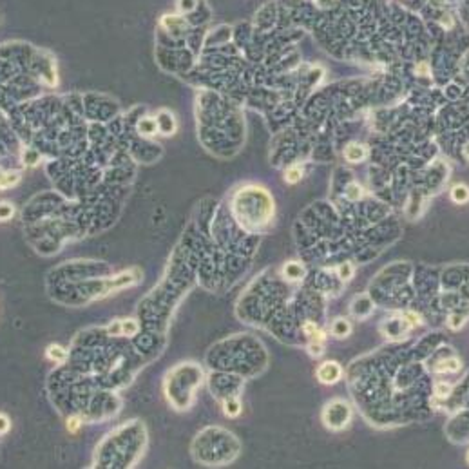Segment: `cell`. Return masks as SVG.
Wrapping results in <instances>:
<instances>
[{"mask_svg":"<svg viewBox=\"0 0 469 469\" xmlns=\"http://www.w3.org/2000/svg\"><path fill=\"white\" fill-rule=\"evenodd\" d=\"M433 2H435V4H438V2H442V0H433Z\"/></svg>","mask_w":469,"mask_h":469,"instance_id":"cell-31","label":"cell"},{"mask_svg":"<svg viewBox=\"0 0 469 469\" xmlns=\"http://www.w3.org/2000/svg\"><path fill=\"white\" fill-rule=\"evenodd\" d=\"M305 176V170H303V165H292L285 170V181L286 183H299L301 179Z\"/></svg>","mask_w":469,"mask_h":469,"instance_id":"cell-11","label":"cell"},{"mask_svg":"<svg viewBox=\"0 0 469 469\" xmlns=\"http://www.w3.org/2000/svg\"><path fill=\"white\" fill-rule=\"evenodd\" d=\"M24 159H26V165H37L38 163V153H35V151H26L24 153Z\"/></svg>","mask_w":469,"mask_h":469,"instance_id":"cell-25","label":"cell"},{"mask_svg":"<svg viewBox=\"0 0 469 469\" xmlns=\"http://www.w3.org/2000/svg\"><path fill=\"white\" fill-rule=\"evenodd\" d=\"M337 275H339V279L350 281L353 277V264L352 263H341L337 266Z\"/></svg>","mask_w":469,"mask_h":469,"instance_id":"cell-18","label":"cell"},{"mask_svg":"<svg viewBox=\"0 0 469 469\" xmlns=\"http://www.w3.org/2000/svg\"><path fill=\"white\" fill-rule=\"evenodd\" d=\"M464 153H466V156H468V158H469V145H468V147L464 149Z\"/></svg>","mask_w":469,"mask_h":469,"instance_id":"cell-29","label":"cell"},{"mask_svg":"<svg viewBox=\"0 0 469 469\" xmlns=\"http://www.w3.org/2000/svg\"><path fill=\"white\" fill-rule=\"evenodd\" d=\"M449 198H451V201H453V203L464 205V203H468V201H469V187H468V185H464V183L455 185L453 189H451V192H449Z\"/></svg>","mask_w":469,"mask_h":469,"instance_id":"cell-10","label":"cell"},{"mask_svg":"<svg viewBox=\"0 0 469 469\" xmlns=\"http://www.w3.org/2000/svg\"><path fill=\"white\" fill-rule=\"evenodd\" d=\"M315 377L321 384L332 386L341 380V377H343V368H341V364L335 363V361H326V363H322L321 366L317 368Z\"/></svg>","mask_w":469,"mask_h":469,"instance_id":"cell-2","label":"cell"},{"mask_svg":"<svg viewBox=\"0 0 469 469\" xmlns=\"http://www.w3.org/2000/svg\"><path fill=\"white\" fill-rule=\"evenodd\" d=\"M18 179H20V176L13 174V172H9V174H4L2 170H0V189H9V187H13V185L18 183Z\"/></svg>","mask_w":469,"mask_h":469,"instance_id":"cell-16","label":"cell"},{"mask_svg":"<svg viewBox=\"0 0 469 469\" xmlns=\"http://www.w3.org/2000/svg\"><path fill=\"white\" fill-rule=\"evenodd\" d=\"M460 368H462V364H460L459 359L449 357V359L440 361V363L435 366V371H437V373H457Z\"/></svg>","mask_w":469,"mask_h":469,"instance_id":"cell-9","label":"cell"},{"mask_svg":"<svg viewBox=\"0 0 469 469\" xmlns=\"http://www.w3.org/2000/svg\"><path fill=\"white\" fill-rule=\"evenodd\" d=\"M303 330H305V333L308 335L310 341H322V343H324V337H326V335H324V332L317 326L315 322H306L305 326H303Z\"/></svg>","mask_w":469,"mask_h":469,"instance_id":"cell-12","label":"cell"},{"mask_svg":"<svg viewBox=\"0 0 469 469\" xmlns=\"http://www.w3.org/2000/svg\"><path fill=\"white\" fill-rule=\"evenodd\" d=\"M80 424H82V422H80V418L73 417V418H69V420H67V429L71 433H76L80 429Z\"/></svg>","mask_w":469,"mask_h":469,"instance_id":"cell-26","label":"cell"},{"mask_svg":"<svg viewBox=\"0 0 469 469\" xmlns=\"http://www.w3.org/2000/svg\"><path fill=\"white\" fill-rule=\"evenodd\" d=\"M433 393H435V397L437 399H448L449 393H451V386L448 384V382H437L435 384V388H433Z\"/></svg>","mask_w":469,"mask_h":469,"instance_id":"cell-19","label":"cell"},{"mask_svg":"<svg viewBox=\"0 0 469 469\" xmlns=\"http://www.w3.org/2000/svg\"><path fill=\"white\" fill-rule=\"evenodd\" d=\"M308 353H310L312 357H321L322 353H324V344H322V341H310V344H308Z\"/></svg>","mask_w":469,"mask_h":469,"instance_id":"cell-21","label":"cell"},{"mask_svg":"<svg viewBox=\"0 0 469 469\" xmlns=\"http://www.w3.org/2000/svg\"><path fill=\"white\" fill-rule=\"evenodd\" d=\"M156 123H158V132H161V134H165V136H170V134H174L176 132L174 114H172L170 111H167V109L158 112Z\"/></svg>","mask_w":469,"mask_h":469,"instance_id":"cell-5","label":"cell"},{"mask_svg":"<svg viewBox=\"0 0 469 469\" xmlns=\"http://www.w3.org/2000/svg\"><path fill=\"white\" fill-rule=\"evenodd\" d=\"M464 319H466L464 315H451V317H449V321H448L449 328H453V330H459V328H462V324L466 322Z\"/></svg>","mask_w":469,"mask_h":469,"instance_id":"cell-24","label":"cell"},{"mask_svg":"<svg viewBox=\"0 0 469 469\" xmlns=\"http://www.w3.org/2000/svg\"><path fill=\"white\" fill-rule=\"evenodd\" d=\"M344 159L346 161H350V163H361V161H364V159L368 158V149H366V145H363V143H348L346 147H344Z\"/></svg>","mask_w":469,"mask_h":469,"instance_id":"cell-4","label":"cell"},{"mask_svg":"<svg viewBox=\"0 0 469 469\" xmlns=\"http://www.w3.org/2000/svg\"><path fill=\"white\" fill-rule=\"evenodd\" d=\"M138 322L136 321H120V335H134L138 332Z\"/></svg>","mask_w":469,"mask_h":469,"instance_id":"cell-17","label":"cell"},{"mask_svg":"<svg viewBox=\"0 0 469 469\" xmlns=\"http://www.w3.org/2000/svg\"><path fill=\"white\" fill-rule=\"evenodd\" d=\"M466 460H468V464H469V451H468V455H466Z\"/></svg>","mask_w":469,"mask_h":469,"instance_id":"cell-30","label":"cell"},{"mask_svg":"<svg viewBox=\"0 0 469 469\" xmlns=\"http://www.w3.org/2000/svg\"><path fill=\"white\" fill-rule=\"evenodd\" d=\"M306 274L305 266L301 263H297V261H288V263L283 266V275H285L288 281H299L303 279Z\"/></svg>","mask_w":469,"mask_h":469,"instance_id":"cell-7","label":"cell"},{"mask_svg":"<svg viewBox=\"0 0 469 469\" xmlns=\"http://www.w3.org/2000/svg\"><path fill=\"white\" fill-rule=\"evenodd\" d=\"M138 131L145 134V136H153L154 132H158V123H156V118H143L140 123H138Z\"/></svg>","mask_w":469,"mask_h":469,"instance_id":"cell-13","label":"cell"},{"mask_svg":"<svg viewBox=\"0 0 469 469\" xmlns=\"http://www.w3.org/2000/svg\"><path fill=\"white\" fill-rule=\"evenodd\" d=\"M371 310H373V301L366 295L359 297L352 303V315L357 317V319H366L371 313Z\"/></svg>","mask_w":469,"mask_h":469,"instance_id":"cell-6","label":"cell"},{"mask_svg":"<svg viewBox=\"0 0 469 469\" xmlns=\"http://www.w3.org/2000/svg\"><path fill=\"white\" fill-rule=\"evenodd\" d=\"M9 426H11L9 418H7L5 415H0V435H2V433L9 431Z\"/></svg>","mask_w":469,"mask_h":469,"instance_id":"cell-27","label":"cell"},{"mask_svg":"<svg viewBox=\"0 0 469 469\" xmlns=\"http://www.w3.org/2000/svg\"><path fill=\"white\" fill-rule=\"evenodd\" d=\"M46 355H48L51 361H54V363H63V361L67 359V352H65L62 346H58V344H51L48 348V352H46Z\"/></svg>","mask_w":469,"mask_h":469,"instance_id":"cell-14","label":"cell"},{"mask_svg":"<svg viewBox=\"0 0 469 469\" xmlns=\"http://www.w3.org/2000/svg\"><path fill=\"white\" fill-rule=\"evenodd\" d=\"M15 214V207L11 203H0V221H7Z\"/></svg>","mask_w":469,"mask_h":469,"instance_id":"cell-22","label":"cell"},{"mask_svg":"<svg viewBox=\"0 0 469 469\" xmlns=\"http://www.w3.org/2000/svg\"><path fill=\"white\" fill-rule=\"evenodd\" d=\"M402 319L406 321V324H408V326H410V328L418 326V324H420V322H422V321H420V315H418V313H413V312H406V313H404V317H402Z\"/></svg>","mask_w":469,"mask_h":469,"instance_id":"cell-23","label":"cell"},{"mask_svg":"<svg viewBox=\"0 0 469 469\" xmlns=\"http://www.w3.org/2000/svg\"><path fill=\"white\" fill-rule=\"evenodd\" d=\"M426 69H427V65H426V63H420V65H418V67H417V71H418V73L422 74V73H424V71H426Z\"/></svg>","mask_w":469,"mask_h":469,"instance_id":"cell-28","label":"cell"},{"mask_svg":"<svg viewBox=\"0 0 469 469\" xmlns=\"http://www.w3.org/2000/svg\"><path fill=\"white\" fill-rule=\"evenodd\" d=\"M350 420H352V408L346 401H341V399L330 401L322 410V424L332 431L344 429Z\"/></svg>","mask_w":469,"mask_h":469,"instance_id":"cell-1","label":"cell"},{"mask_svg":"<svg viewBox=\"0 0 469 469\" xmlns=\"http://www.w3.org/2000/svg\"><path fill=\"white\" fill-rule=\"evenodd\" d=\"M346 198H348L350 201L361 200V198H363V187L357 183H350L348 187H346Z\"/></svg>","mask_w":469,"mask_h":469,"instance_id":"cell-20","label":"cell"},{"mask_svg":"<svg viewBox=\"0 0 469 469\" xmlns=\"http://www.w3.org/2000/svg\"><path fill=\"white\" fill-rule=\"evenodd\" d=\"M142 279V272L138 268H132V270H127V272H123V274L116 275L114 279L111 281H105V294H109V292H114V290H121V288H125V286H131L134 285V283H138V281Z\"/></svg>","mask_w":469,"mask_h":469,"instance_id":"cell-3","label":"cell"},{"mask_svg":"<svg viewBox=\"0 0 469 469\" xmlns=\"http://www.w3.org/2000/svg\"><path fill=\"white\" fill-rule=\"evenodd\" d=\"M223 411H225L227 417H237L241 413V402L234 399V397L232 399H227V401L223 402Z\"/></svg>","mask_w":469,"mask_h":469,"instance_id":"cell-15","label":"cell"},{"mask_svg":"<svg viewBox=\"0 0 469 469\" xmlns=\"http://www.w3.org/2000/svg\"><path fill=\"white\" fill-rule=\"evenodd\" d=\"M330 332H332L333 337L337 339H346L352 333V324H350L348 319H344V317H339V319H335V321L332 322V328H330Z\"/></svg>","mask_w":469,"mask_h":469,"instance_id":"cell-8","label":"cell"}]
</instances>
